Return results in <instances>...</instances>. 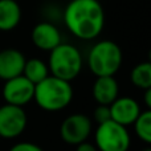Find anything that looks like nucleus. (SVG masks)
Returning <instances> with one entry per match:
<instances>
[{"mask_svg":"<svg viewBox=\"0 0 151 151\" xmlns=\"http://www.w3.org/2000/svg\"><path fill=\"white\" fill-rule=\"evenodd\" d=\"M81 52L72 44L61 42L50 50L48 69L52 76L70 82L82 70Z\"/></svg>","mask_w":151,"mask_h":151,"instance_id":"obj_4","label":"nucleus"},{"mask_svg":"<svg viewBox=\"0 0 151 151\" xmlns=\"http://www.w3.org/2000/svg\"><path fill=\"white\" fill-rule=\"evenodd\" d=\"M31 40L36 48L50 52L53 48L61 44V33L55 24L41 21L33 27L31 32Z\"/></svg>","mask_w":151,"mask_h":151,"instance_id":"obj_10","label":"nucleus"},{"mask_svg":"<svg viewBox=\"0 0 151 151\" xmlns=\"http://www.w3.org/2000/svg\"><path fill=\"white\" fill-rule=\"evenodd\" d=\"M28 117L23 107L5 104L0 106V138L13 139L24 133Z\"/></svg>","mask_w":151,"mask_h":151,"instance_id":"obj_6","label":"nucleus"},{"mask_svg":"<svg viewBox=\"0 0 151 151\" xmlns=\"http://www.w3.org/2000/svg\"><path fill=\"white\" fill-rule=\"evenodd\" d=\"M4 82L3 97L5 99V104L23 107L24 105L29 104L33 99L35 85L29 80H27L23 74L7 80Z\"/></svg>","mask_w":151,"mask_h":151,"instance_id":"obj_8","label":"nucleus"},{"mask_svg":"<svg viewBox=\"0 0 151 151\" xmlns=\"http://www.w3.org/2000/svg\"><path fill=\"white\" fill-rule=\"evenodd\" d=\"M94 141L98 151H127L131 143L127 129L111 119L97 126Z\"/></svg>","mask_w":151,"mask_h":151,"instance_id":"obj_5","label":"nucleus"},{"mask_svg":"<svg viewBox=\"0 0 151 151\" xmlns=\"http://www.w3.org/2000/svg\"><path fill=\"white\" fill-rule=\"evenodd\" d=\"M93 131L91 119L85 114H70L63 121L60 126V137L65 143L76 146L88 141Z\"/></svg>","mask_w":151,"mask_h":151,"instance_id":"obj_7","label":"nucleus"},{"mask_svg":"<svg viewBox=\"0 0 151 151\" xmlns=\"http://www.w3.org/2000/svg\"><path fill=\"white\" fill-rule=\"evenodd\" d=\"M142 151H151V149H145V150H142Z\"/></svg>","mask_w":151,"mask_h":151,"instance_id":"obj_21","label":"nucleus"},{"mask_svg":"<svg viewBox=\"0 0 151 151\" xmlns=\"http://www.w3.org/2000/svg\"><path fill=\"white\" fill-rule=\"evenodd\" d=\"M145 102H146L147 109H151V88L146 89V94H145Z\"/></svg>","mask_w":151,"mask_h":151,"instance_id":"obj_20","label":"nucleus"},{"mask_svg":"<svg viewBox=\"0 0 151 151\" xmlns=\"http://www.w3.org/2000/svg\"><path fill=\"white\" fill-rule=\"evenodd\" d=\"M64 23L77 39L93 40L104 29V7L98 0H70L64 9Z\"/></svg>","mask_w":151,"mask_h":151,"instance_id":"obj_1","label":"nucleus"},{"mask_svg":"<svg viewBox=\"0 0 151 151\" xmlns=\"http://www.w3.org/2000/svg\"><path fill=\"white\" fill-rule=\"evenodd\" d=\"M9 151H44L39 145H35L32 142H20L13 145Z\"/></svg>","mask_w":151,"mask_h":151,"instance_id":"obj_18","label":"nucleus"},{"mask_svg":"<svg viewBox=\"0 0 151 151\" xmlns=\"http://www.w3.org/2000/svg\"><path fill=\"white\" fill-rule=\"evenodd\" d=\"M23 76L33 85H36L49 76V69L47 64L40 58H29V60H25V64H24Z\"/></svg>","mask_w":151,"mask_h":151,"instance_id":"obj_14","label":"nucleus"},{"mask_svg":"<svg viewBox=\"0 0 151 151\" xmlns=\"http://www.w3.org/2000/svg\"><path fill=\"white\" fill-rule=\"evenodd\" d=\"M25 56L19 49L7 48L0 50V80L7 81L23 74Z\"/></svg>","mask_w":151,"mask_h":151,"instance_id":"obj_11","label":"nucleus"},{"mask_svg":"<svg viewBox=\"0 0 151 151\" xmlns=\"http://www.w3.org/2000/svg\"><path fill=\"white\" fill-rule=\"evenodd\" d=\"M130 80L134 86L139 89H150L151 88V64L149 61L139 63L131 70Z\"/></svg>","mask_w":151,"mask_h":151,"instance_id":"obj_15","label":"nucleus"},{"mask_svg":"<svg viewBox=\"0 0 151 151\" xmlns=\"http://www.w3.org/2000/svg\"><path fill=\"white\" fill-rule=\"evenodd\" d=\"M21 20V8L17 0H0V31L15 29Z\"/></svg>","mask_w":151,"mask_h":151,"instance_id":"obj_13","label":"nucleus"},{"mask_svg":"<svg viewBox=\"0 0 151 151\" xmlns=\"http://www.w3.org/2000/svg\"><path fill=\"white\" fill-rule=\"evenodd\" d=\"M93 119L97 122V125L111 119L109 105H97V107L94 109V113H93Z\"/></svg>","mask_w":151,"mask_h":151,"instance_id":"obj_17","label":"nucleus"},{"mask_svg":"<svg viewBox=\"0 0 151 151\" xmlns=\"http://www.w3.org/2000/svg\"><path fill=\"white\" fill-rule=\"evenodd\" d=\"M33 99L45 111H60L73 99V89L69 81L48 76L35 85Z\"/></svg>","mask_w":151,"mask_h":151,"instance_id":"obj_2","label":"nucleus"},{"mask_svg":"<svg viewBox=\"0 0 151 151\" xmlns=\"http://www.w3.org/2000/svg\"><path fill=\"white\" fill-rule=\"evenodd\" d=\"M76 151H98V150H97L96 145L85 141V142H81V143L76 145Z\"/></svg>","mask_w":151,"mask_h":151,"instance_id":"obj_19","label":"nucleus"},{"mask_svg":"<svg viewBox=\"0 0 151 151\" xmlns=\"http://www.w3.org/2000/svg\"><path fill=\"white\" fill-rule=\"evenodd\" d=\"M119 93V86L114 76H99L96 78L91 89L94 101L98 105H110Z\"/></svg>","mask_w":151,"mask_h":151,"instance_id":"obj_12","label":"nucleus"},{"mask_svg":"<svg viewBox=\"0 0 151 151\" xmlns=\"http://www.w3.org/2000/svg\"><path fill=\"white\" fill-rule=\"evenodd\" d=\"M123 60L122 49L111 40H102L91 47L88 56V65L96 77L114 76L121 69Z\"/></svg>","mask_w":151,"mask_h":151,"instance_id":"obj_3","label":"nucleus"},{"mask_svg":"<svg viewBox=\"0 0 151 151\" xmlns=\"http://www.w3.org/2000/svg\"><path fill=\"white\" fill-rule=\"evenodd\" d=\"M134 125V131L137 137L142 142L150 145L151 143V110L147 109L145 111H141L138 118L135 119Z\"/></svg>","mask_w":151,"mask_h":151,"instance_id":"obj_16","label":"nucleus"},{"mask_svg":"<svg viewBox=\"0 0 151 151\" xmlns=\"http://www.w3.org/2000/svg\"><path fill=\"white\" fill-rule=\"evenodd\" d=\"M109 107L111 121L125 126V127H127L129 125H133L138 118V115L141 114V106L131 97H117L109 105Z\"/></svg>","mask_w":151,"mask_h":151,"instance_id":"obj_9","label":"nucleus"}]
</instances>
